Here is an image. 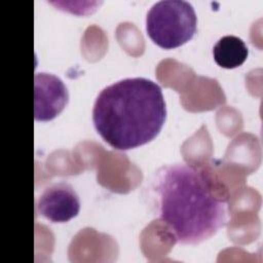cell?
Segmentation results:
<instances>
[{"label":"cell","instance_id":"cell-3","mask_svg":"<svg viewBox=\"0 0 263 263\" xmlns=\"http://www.w3.org/2000/svg\"><path fill=\"white\" fill-rule=\"evenodd\" d=\"M197 29L193 6L183 0H162L151 6L146 16L150 39L164 49L177 48L192 39Z\"/></svg>","mask_w":263,"mask_h":263},{"label":"cell","instance_id":"cell-5","mask_svg":"<svg viewBox=\"0 0 263 263\" xmlns=\"http://www.w3.org/2000/svg\"><path fill=\"white\" fill-rule=\"evenodd\" d=\"M36 210L52 223H66L78 215L80 200L71 185L57 183L44 189L38 197Z\"/></svg>","mask_w":263,"mask_h":263},{"label":"cell","instance_id":"cell-2","mask_svg":"<svg viewBox=\"0 0 263 263\" xmlns=\"http://www.w3.org/2000/svg\"><path fill=\"white\" fill-rule=\"evenodd\" d=\"M166 105L161 87L144 78H125L101 90L92 109V122L101 138L117 150L151 142L161 130Z\"/></svg>","mask_w":263,"mask_h":263},{"label":"cell","instance_id":"cell-4","mask_svg":"<svg viewBox=\"0 0 263 263\" xmlns=\"http://www.w3.org/2000/svg\"><path fill=\"white\" fill-rule=\"evenodd\" d=\"M69 92L55 75L36 73L34 76V117L37 121H49L55 118L66 107Z\"/></svg>","mask_w":263,"mask_h":263},{"label":"cell","instance_id":"cell-6","mask_svg":"<svg viewBox=\"0 0 263 263\" xmlns=\"http://www.w3.org/2000/svg\"><path fill=\"white\" fill-rule=\"evenodd\" d=\"M249 49L242 39L227 35L221 37L213 48V57L216 64L225 69H233L241 66L247 60Z\"/></svg>","mask_w":263,"mask_h":263},{"label":"cell","instance_id":"cell-1","mask_svg":"<svg viewBox=\"0 0 263 263\" xmlns=\"http://www.w3.org/2000/svg\"><path fill=\"white\" fill-rule=\"evenodd\" d=\"M148 197L154 215L181 245L208 240L229 219L227 195L204 166L162 165L148 182Z\"/></svg>","mask_w":263,"mask_h":263}]
</instances>
